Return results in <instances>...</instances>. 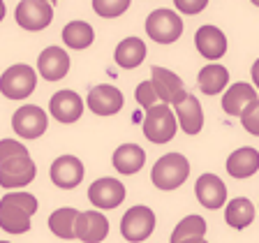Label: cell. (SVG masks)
Returning a JSON list of instances; mask_svg holds the SVG:
<instances>
[{
    "label": "cell",
    "mask_w": 259,
    "mask_h": 243,
    "mask_svg": "<svg viewBox=\"0 0 259 243\" xmlns=\"http://www.w3.org/2000/svg\"><path fill=\"white\" fill-rule=\"evenodd\" d=\"M37 213V197L30 192H7L0 199V227L7 234H26Z\"/></svg>",
    "instance_id": "cell-1"
},
{
    "label": "cell",
    "mask_w": 259,
    "mask_h": 243,
    "mask_svg": "<svg viewBox=\"0 0 259 243\" xmlns=\"http://www.w3.org/2000/svg\"><path fill=\"white\" fill-rule=\"evenodd\" d=\"M190 162L183 153H167L153 165L151 181L160 190H176L188 181Z\"/></svg>",
    "instance_id": "cell-2"
},
{
    "label": "cell",
    "mask_w": 259,
    "mask_h": 243,
    "mask_svg": "<svg viewBox=\"0 0 259 243\" xmlns=\"http://www.w3.org/2000/svg\"><path fill=\"white\" fill-rule=\"evenodd\" d=\"M176 116H174L171 107L167 104H155L146 111L144 118V137L153 144H167L176 135Z\"/></svg>",
    "instance_id": "cell-3"
},
{
    "label": "cell",
    "mask_w": 259,
    "mask_h": 243,
    "mask_svg": "<svg viewBox=\"0 0 259 243\" xmlns=\"http://www.w3.org/2000/svg\"><path fill=\"white\" fill-rule=\"evenodd\" d=\"M37 86V74L30 65H12L0 76V93L7 100H23L30 97V93Z\"/></svg>",
    "instance_id": "cell-4"
},
{
    "label": "cell",
    "mask_w": 259,
    "mask_h": 243,
    "mask_svg": "<svg viewBox=\"0 0 259 243\" xmlns=\"http://www.w3.org/2000/svg\"><path fill=\"white\" fill-rule=\"evenodd\" d=\"M146 32H148V37L153 42L171 44L183 35V21H181V16L174 10L160 7V10L148 14V19H146Z\"/></svg>",
    "instance_id": "cell-5"
},
{
    "label": "cell",
    "mask_w": 259,
    "mask_h": 243,
    "mask_svg": "<svg viewBox=\"0 0 259 243\" xmlns=\"http://www.w3.org/2000/svg\"><path fill=\"white\" fill-rule=\"evenodd\" d=\"M155 229V213L148 206H132L120 220V234L130 243H141Z\"/></svg>",
    "instance_id": "cell-6"
},
{
    "label": "cell",
    "mask_w": 259,
    "mask_h": 243,
    "mask_svg": "<svg viewBox=\"0 0 259 243\" xmlns=\"http://www.w3.org/2000/svg\"><path fill=\"white\" fill-rule=\"evenodd\" d=\"M54 19V3L49 0H23L16 5V23L26 30H44Z\"/></svg>",
    "instance_id": "cell-7"
},
{
    "label": "cell",
    "mask_w": 259,
    "mask_h": 243,
    "mask_svg": "<svg viewBox=\"0 0 259 243\" xmlns=\"http://www.w3.org/2000/svg\"><path fill=\"white\" fill-rule=\"evenodd\" d=\"M35 172H37V167L30 160V155L5 160V162H0V185L5 190L26 188L28 183H32Z\"/></svg>",
    "instance_id": "cell-8"
},
{
    "label": "cell",
    "mask_w": 259,
    "mask_h": 243,
    "mask_svg": "<svg viewBox=\"0 0 259 243\" xmlns=\"http://www.w3.org/2000/svg\"><path fill=\"white\" fill-rule=\"evenodd\" d=\"M47 125H49L47 113L39 107H35V104H26V107L16 109L14 116H12V128L23 139H37V137H42L47 132Z\"/></svg>",
    "instance_id": "cell-9"
},
{
    "label": "cell",
    "mask_w": 259,
    "mask_h": 243,
    "mask_svg": "<svg viewBox=\"0 0 259 243\" xmlns=\"http://www.w3.org/2000/svg\"><path fill=\"white\" fill-rule=\"evenodd\" d=\"M151 86L157 95V102L160 104H176L181 97L185 95V86L183 81L178 79V74H174L167 67H153L151 70Z\"/></svg>",
    "instance_id": "cell-10"
},
{
    "label": "cell",
    "mask_w": 259,
    "mask_h": 243,
    "mask_svg": "<svg viewBox=\"0 0 259 243\" xmlns=\"http://www.w3.org/2000/svg\"><path fill=\"white\" fill-rule=\"evenodd\" d=\"M88 199L93 201L95 209H116L123 204L125 199V185L120 183L118 178H97L95 183H91L88 188Z\"/></svg>",
    "instance_id": "cell-11"
},
{
    "label": "cell",
    "mask_w": 259,
    "mask_h": 243,
    "mask_svg": "<svg viewBox=\"0 0 259 243\" xmlns=\"http://www.w3.org/2000/svg\"><path fill=\"white\" fill-rule=\"evenodd\" d=\"M109 234V220L100 211L79 213L74 222V238L83 243H102Z\"/></svg>",
    "instance_id": "cell-12"
},
{
    "label": "cell",
    "mask_w": 259,
    "mask_h": 243,
    "mask_svg": "<svg viewBox=\"0 0 259 243\" xmlns=\"http://www.w3.org/2000/svg\"><path fill=\"white\" fill-rule=\"evenodd\" d=\"M51 181L60 190H72L83 181V162L74 155H60L51 165Z\"/></svg>",
    "instance_id": "cell-13"
},
{
    "label": "cell",
    "mask_w": 259,
    "mask_h": 243,
    "mask_svg": "<svg viewBox=\"0 0 259 243\" xmlns=\"http://www.w3.org/2000/svg\"><path fill=\"white\" fill-rule=\"evenodd\" d=\"M174 107V116H176V125L183 128L185 135H199L204 128V111L197 97H192L190 93H185Z\"/></svg>",
    "instance_id": "cell-14"
},
{
    "label": "cell",
    "mask_w": 259,
    "mask_h": 243,
    "mask_svg": "<svg viewBox=\"0 0 259 243\" xmlns=\"http://www.w3.org/2000/svg\"><path fill=\"white\" fill-rule=\"evenodd\" d=\"M194 194H197V199L204 209L218 211L227 201V185L215 174H201L197 178V183H194Z\"/></svg>",
    "instance_id": "cell-15"
},
{
    "label": "cell",
    "mask_w": 259,
    "mask_h": 243,
    "mask_svg": "<svg viewBox=\"0 0 259 243\" xmlns=\"http://www.w3.org/2000/svg\"><path fill=\"white\" fill-rule=\"evenodd\" d=\"M88 107L97 116H113L123 109V93L111 84H100L88 93Z\"/></svg>",
    "instance_id": "cell-16"
},
{
    "label": "cell",
    "mask_w": 259,
    "mask_h": 243,
    "mask_svg": "<svg viewBox=\"0 0 259 243\" xmlns=\"http://www.w3.org/2000/svg\"><path fill=\"white\" fill-rule=\"evenodd\" d=\"M37 70L42 74V79L60 81L70 72V56L60 47H47L37 58Z\"/></svg>",
    "instance_id": "cell-17"
},
{
    "label": "cell",
    "mask_w": 259,
    "mask_h": 243,
    "mask_svg": "<svg viewBox=\"0 0 259 243\" xmlns=\"http://www.w3.org/2000/svg\"><path fill=\"white\" fill-rule=\"evenodd\" d=\"M49 111L60 123H76L83 113V100L74 91H58L56 95H51Z\"/></svg>",
    "instance_id": "cell-18"
},
{
    "label": "cell",
    "mask_w": 259,
    "mask_h": 243,
    "mask_svg": "<svg viewBox=\"0 0 259 243\" xmlns=\"http://www.w3.org/2000/svg\"><path fill=\"white\" fill-rule=\"evenodd\" d=\"M194 44L206 60H220L227 54V35L218 26H201L194 35Z\"/></svg>",
    "instance_id": "cell-19"
},
{
    "label": "cell",
    "mask_w": 259,
    "mask_h": 243,
    "mask_svg": "<svg viewBox=\"0 0 259 243\" xmlns=\"http://www.w3.org/2000/svg\"><path fill=\"white\" fill-rule=\"evenodd\" d=\"M259 169V151L252 146L236 148L232 155L227 157V172L234 178H250Z\"/></svg>",
    "instance_id": "cell-20"
},
{
    "label": "cell",
    "mask_w": 259,
    "mask_h": 243,
    "mask_svg": "<svg viewBox=\"0 0 259 243\" xmlns=\"http://www.w3.org/2000/svg\"><path fill=\"white\" fill-rule=\"evenodd\" d=\"M257 100V91L254 86L245 84V81H238L234 86H229V91L222 95V109H225L229 116H241V111L248 107L250 102Z\"/></svg>",
    "instance_id": "cell-21"
},
{
    "label": "cell",
    "mask_w": 259,
    "mask_h": 243,
    "mask_svg": "<svg viewBox=\"0 0 259 243\" xmlns=\"http://www.w3.org/2000/svg\"><path fill=\"white\" fill-rule=\"evenodd\" d=\"M144 162H146V153L137 144H123L113 153V167H116V172L125 174V176L137 174L144 167Z\"/></svg>",
    "instance_id": "cell-22"
},
{
    "label": "cell",
    "mask_w": 259,
    "mask_h": 243,
    "mask_svg": "<svg viewBox=\"0 0 259 243\" xmlns=\"http://www.w3.org/2000/svg\"><path fill=\"white\" fill-rule=\"evenodd\" d=\"M113 60L123 70H135L146 60V44L139 37H125L123 42L116 47Z\"/></svg>",
    "instance_id": "cell-23"
},
{
    "label": "cell",
    "mask_w": 259,
    "mask_h": 243,
    "mask_svg": "<svg viewBox=\"0 0 259 243\" xmlns=\"http://www.w3.org/2000/svg\"><path fill=\"white\" fill-rule=\"evenodd\" d=\"M197 79H199V88L204 95H218V93H222V88L229 84V72H227L225 65L210 63V65H206V67H201Z\"/></svg>",
    "instance_id": "cell-24"
},
{
    "label": "cell",
    "mask_w": 259,
    "mask_h": 243,
    "mask_svg": "<svg viewBox=\"0 0 259 243\" xmlns=\"http://www.w3.org/2000/svg\"><path fill=\"white\" fill-rule=\"evenodd\" d=\"M225 220L234 229H245L254 220V204L250 199H245V197H236V199H232L227 204Z\"/></svg>",
    "instance_id": "cell-25"
},
{
    "label": "cell",
    "mask_w": 259,
    "mask_h": 243,
    "mask_svg": "<svg viewBox=\"0 0 259 243\" xmlns=\"http://www.w3.org/2000/svg\"><path fill=\"white\" fill-rule=\"evenodd\" d=\"M79 211L72 209V206H63V209H56L51 216H49V229L56 234L58 238H74V222Z\"/></svg>",
    "instance_id": "cell-26"
},
{
    "label": "cell",
    "mask_w": 259,
    "mask_h": 243,
    "mask_svg": "<svg viewBox=\"0 0 259 243\" xmlns=\"http://www.w3.org/2000/svg\"><path fill=\"white\" fill-rule=\"evenodd\" d=\"M95 39V30L86 21H70L63 28V42L70 49H86Z\"/></svg>",
    "instance_id": "cell-27"
},
{
    "label": "cell",
    "mask_w": 259,
    "mask_h": 243,
    "mask_svg": "<svg viewBox=\"0 0 259 243\" xmlns=\"http://www.w3.org/2000/svg\"><path fill=\"white\" fill-rule=\"evenodd\" d=\"M206 229V220L201 216H185L183 220L174 227V234L169 238V243H181V241H190V238H204Z\"/></svg>",
    "instance_id": "cell-28"
},
{
    "label": "cell",
    "mask_w": 259,
    "mask_h": 243,
    "mask_svg": "<svg viewBox=\"0 0 259 243\" xmlns=\"http://www.w3.org/2000/svg\"><path fill=\"white\" fill-rule=\"evenodd\" d=\"M130 0H93V10L104 19H116L130 10Z\"/></svg>",
    "instance_id": "cell-29"
},
{
    "label": "cell",
    "mask_w": 259,
    "mask_h": 243,
    "mask_svg": "<svg viewBox=\"0 0 259 243\" xmlns=\"http://www.w3.org/2000/svg\"><path fill=\"white\" fill-rule=\"evenodd\" d=\"M241 123H243V128L248 130L250 135H254V137H259V100H254V102H250L248 107L241 111Z\"/></svg>",
    "instance_id": "cell-30"
},
{
    "label": "cell",
    "mask_w": 259,
    "mask_h": 243,
    "mask_svg": "<svg viewBox=\"0 0 259 243\" xmlns=\"http://www.w3.org/2000/svg\"><path fill=\"white\" fill-rule=\"evenodd\" d=\"M23 155H28V148L23 144H19L16 139H0V162Z\"/></svg>",
    "instance_id": "cell-31"
},
{
    "label": "cell",
    "mask_w": 259,
    "mask_h": 243,
    "mask_svg": "<svg viewBox=\"0 0 259 243\" xmlns=\"http://www.w3.org/2000/svg\"><path fill=\"white\" fill-rule=\"evenodd\" d=\"M135 95H137V102H139L146 111H148L151 107H155V104H160V102H157L155 91H153V86H151V81H141L139 86H137Z\"/></svg>",
    "instance_id": "cell-32"
},
{
    "label": "cell",
    "mask_w": 259,
    "mask_h": 243,
    "mask_svg": "<svg viewBox=\"0 0 259 243\" xmlns=\"http://www.w3.org/2000/svg\"><path fill=\"white\" fill-rule=\"evenodd\" d=\"M174 5H176L178 12H183V14H199V12L206 10L208 0H176Z\"/></svg>",
    "instance_id": "cell-33"
},
{
    "label": "cell",
    "mask_w": 259,
    "mask_h": 243,
    "mask_svg": "<svg viewBox=\"0 0 259 243\" xmlns=\"http://www.w3.org/2000/svg\"><path fill=\"white\" fill-rule=\"evenodd\" d=\"M181 243H208L206 238H190V241H181Z\"/></svg>",
    "instance_id": "cell-34"
},
{
    "label": "cell",
    "mask_w": 259,
    "mask_h": 243,
    "mask_svg": "<svg viewBox=\"0 0 259 243\" xmlns=\"http://www.w3.org/2000/svg\"><path fill=\"white\" fill-rule=\"evenodd\" d=\"M3 19H5V3L0 0V21H3Z\"/></svg>",
    "instance_id": "cell-35"
},
{
    "label": "cell",
    "mask_w": 259,
    "mask_h": 243,
    "mask_svg": "<svg viewBox=\"0 0 259 243\" xmlns=\"http://www.w3.org/2000/svg\"><path fill=\"white\" fill-rule=\"evenodd\" d=\"M0 243H10V241H0Z\"/></svg>",
    "instance_id": "cell-36"
}]
</instances>
